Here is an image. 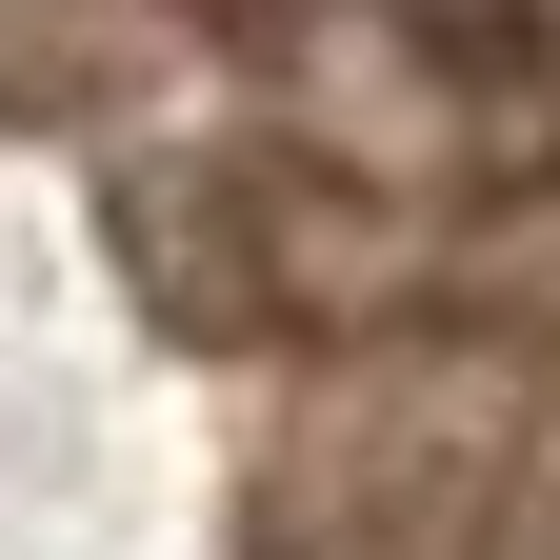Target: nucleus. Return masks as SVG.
Here are the masks:
<instances>
[{
	"label": "nucleus",
	"instance_id": "f257e3e1",
	"mask_svg": "<svg viewBox=\"0 0 560 560\" xmlns=\"http://www.w3.org/2000/svg\"><path fill=\"white\" fill-rule=\"evenodd\" d=\"M120 260L161 280V320H200V340H301V361L460 320L441 221L381 180V140H301V120L140 140V161H120Z\"/></svg>",
	"mask_w": 560,
	"mask_h": 560
},
{
	"label": "nucleus",
	"instance_id": "f03ea898",
	"mask_svg": "<svg viewBox=\"0 0 560 560\" xmlns=\"http://www.w3.org/2000/svg\"><path fill=\"white\" fill-rule=\"evenodd\" d=\"M540 521V400L521 381H460L441 320L420 340H340L280 420L241 540L260 560H521Z\"/></svg>",
	"mask_w": 560,
	"mask_h": 560
}]
</instances>
